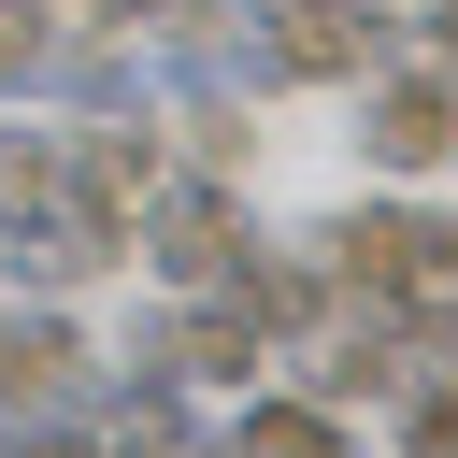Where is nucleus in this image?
<instances>
[{"label": "nucleus", "mask_w": 458, "mask_h": 458, "mask_svg": "<svg viewBox=\"0 0 458 458\" xmlns=\"http://www.w3.org/2000/svg\"><path fill=\"white\" fill-rule=\"evenodd\" d=\"M301 243L329 258L344 301L415 315V329H458V229H444L429 200H358V215H329V229H301Z\"/></svg>", "instance_id": "f257e3e1"}, {"label": "nucleus", "mask_w": 458, "mask_h": 458, "mask_svg": "<svg viewBox=\"0 0 458 458\" xmlns=\"http://www.w3.org/2000/svg\"><path fill=\"white\" fill-rule=\"evenodd\" d=\"M243 43H258V86H358L429 29L401 0H243Z\"/></svg>", "instance_id": "f03ea898"}, {"label": "nucleus", "mask_w": 458, "mask_h": 458, "mask_svg": "<svg viewBox=\"0 0 458 458\" xmlns=\"http://www.w3.org/2000/svg\"><path fill=\"white\" fill-rule=\"evenodd\" d=\"M129 258L157 272V301H215V286H243V258H258V215H243V186H229V172H172V186L143 200Z\"/></svg>", "instance_id": "7ed1b4c3"}, {"label": "nucleus", "mask_w": 458, "mask_h": 458, "mask_svg": "<svg viewBox=\"0 0 458 458\" xmlns=\"http://www.w3.org/2000/svg\"><path fill=\"white\" fill-rule=\"evenodd\" d=\"M358 143H372V172H401V186H429V172H444V143H458L444 43H401L386 72H358Z\"/></svg>", "instance_id": "20e7f679"}, {"label": "nucleus", "mask_w": 458, "mask_h": 458, "mask_svg": "<svg viewBox=\"0 0 458 458\" xmlns=\"http://www.w3.org/2000/svg\"><path fill=\"white\" fill-rule=\"evenodd\" d=\"M57 401H100V358H86V329L29 286V301H0V415H57Z\"/></svg>", "instance_id": "39448f33"}, {"label": "nucleus", "mask_w": 458, "mask_h": 458, "mask_svg": "<svg viewBox=\"0 0 458 458\" xmlns=\"http://www.w3.org/2000/svg\"><path fill=\"white\" fill-rule=\"evenodd\" d=\"M200 458H358V415L315 401V386H286V372H258L229 401V429H200Z\"/></svg>", "instance_id": "423d86ee"}, {"label": "nucleus", "mask_w": 458, "mask_h": 458, "mask_svg": "<svg viewBox=\"0 0 458 458\" xmlns=\"http://www.w3.org/2000/svg\"><path fill=\"white\" fill-rule=\"evenodd\" d=\"M43 57H57V0H0V100H43Z\"/></svg>", "instance_id": "0eeeda50"}, {"label": "nucleus", "mask_w": 458, "mask_h": 458, "mask_svg": "<svg viewBox=\"0 0 458 458\" xmlns=\"http://www.w3.org/2000/svg\"><path fill=\"white\" fill-rule=\"evenodd\" d=\"M100 458H200V444H172V429H100Z\"/></svg>", "instance_id": "6e6552de"}]
</instances>
